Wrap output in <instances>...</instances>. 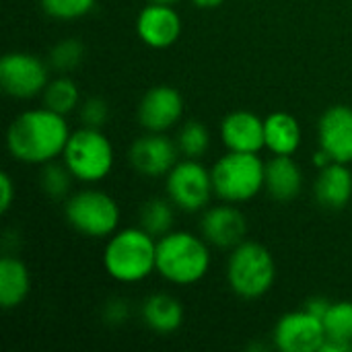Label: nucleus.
<instances>
[{"label": "nucleus", "instance_id": "obj_6", "mask_svg": "<svg viewBox=\"0 0 352 352\" xmlns=\"http://www.w3.org/2000/svg\"><path fill=\"white\" fill-rule=\"evenodd\" d=\"M62 161L78 184L93 186L109 177L116 165V151L101 128L80 126L72 130Z\"/></svg>", "mask_w": 352, "mask_h": 352}, {"label": "nucleus", "instance_id": "obj_33", "mask_svg": "<svg viewBox=\"0 0 352 352\" xmlns=\"http://www.w3.org/2000/svg\"><path fill=\"white\" fill-rule=\"evenodd\" d=\"M352 344L351 342H344V340H338V338H328L324 340L320 352H351Z\"/></svg>", "mask_w": 352, "mask_h": 352}, {"label": "nucleus", "instance_id": "obj_25", "mask_svg": "<svg viewBox=\"0 0 352 352\" xmlns=\"http://www.w3.org/2000/svg\"><path fill=\"white\" fill-rule=\"evenodd\" d=\"M72 182H76L72 177V173L68 171V167L64 165V161L56 159L50 161L45 165H41L39 171V188L41 192L52 198V200H66L72 194Z\"/></svg>", "mask_w": 352, "mask_h": 352}, {"label": "nucleus", "instance_id": "obj_30", "mask_svg": "<svg viewBox=\"0 0 352 352\" xmlns=\"http://www.w3.org/2000/svg\"><path fill=\"white\" fill-rule=\"evenodd\" d=\"M103 322L109 324V326H122L128 322L130 318V303L122 297H116V299H109L103 307Z\"/></svg>", "mask_w": 352, "mask_h": 352}, {"label": "nucleus", "instance_id": "obj_5", "mask_svg": "<svg viewBox=\"0 0 352 352\" xmlns=\"http://www.w3.org/2000/svg\"><path fill=\"white\" fill-rule=\"evenodd\" d=\"M274 280L276 264L266 245L245 239L231 250L227 260V285L239 299H262L272 291Z\"/></svg>", "mask_w": 352, "mask_h": 352}, {"label": "nucleus", "instance_id": "obj_23", "mask_svg": "<svg viewBox=\"0 0 352 352\" xmlns=\"http://www.w3.org/2000/svg\"><path fill=\"white\" fill-rule=\"evenodd\" d=\"M175 223V204L165 196V198H151L142 202L138 210V225L148 231L153 237H163L169 231H173Z\"/></svg>", "mask_w": 352, "mask_h": 352}, {"label": "nucleus", "instance_id": "obj_2", "mask_svg": "<svg viewBox=\"0 0 352 352\" xmlns=\"http://www.w3.org/2000/svg\"><path fill=\"white\" fill-rule=\"evenodd\" d=\"M103 270L120 285H136L157 272V237L140 225L118 229L103 248Z\"/></svg>", "mask_w": 352, "mask_h": 352}, {"label": "nucleus", "instance_id": "obj_22", "mask_svg": "<svg viewBox=\"0 0 352 352\" xmlns=\"http://www.w3.org/2000/svg\"><path fill=\"white\" fill-rule=\"evenodd\" d=\"M41 103L62 116H68L80 105V89L68 74H58L50 78L41 93Z\"/></svg>", "mask_w": 352, "mask_h": 352}, {"label": "nucleus", "instance_id": "obj_7", "mask_svg": "<svg viewBox=\"0 0 352 352\" xmlns=\"http://www.w3.org/2000/svg\"><path fill=\"white\" fill-rule=\"evenodd\" d=\"M66 223L82 237L107 239L120 229L122 210L113 196L97 188H82L64 200Z\"/></svg>", "mask_w": 352, "mask_h": 352}, {"label": "nucleus", "instance_id": "obj_17", "mask_svg": "<svg viewBox=\"0 0 352 352\" xmlns=\"http://www.w3.org/2000/svg\"><path fill=\"white\" fill-rule=\"evenodd\" d=\"M314 196L326 210H342L352 200V171L346 163L332 161L318 171Z\"/></svg>", "mask_w": 352, "mask_h": 352}, {"label": "nucleus", "instance_id": "obj_26", "mask_svg": "<svg viewBox=\"0 0 352 352\" xmlns=\"http://www.w3.org/2000/svg\"><path fill=\"white\" fill-rule=\"evenodd\" d=\"M85 60V45L76 37L60 39L47 54V64L52 70L60 74H68L70 70L78 68Z\"/></svg>", "mask_w": 352, "mask_h": 352}, {"label": "nucleus", "instance_id": "obj_36", "mask_svg": "<svg viewBox=\"0 0 352 352\" xmlns=\"http://www.w3.org/2000/svg\"><path fill=\"white\" fill-rule=\"evenodd\" d=\"M146 2H161V4H177L182 0H146Z\"/></svg>", "mask_w": 352, "mask_h": 352}, {"label": "nucleus", "instance_id": "obj_34", "mask_svg": "<svg viewBox=\"0 0 352 352\" xmlns=\"http://www.w3.org/2000/svg\"><path fill=\"white\" fill-rule=\"evenodd\" d=\"M311 163H314V167H316V169L320 171V169H324V167H328V165L332 163V157H330V155H328L326 151H322V148H320V151H318V153L314 155Z\"/></svg>", "mask_w": 352, "mask_h": 352}, {"label": "nucleus", "instance_id": "obj_28", "mask_svg": "<svg viewBox=\"0 0 352 352\" xmlns=\"http://www.w3.org/2000/svg\"><path fill=\"white\" fill-rule=\"evenodd\" d=\"M324 328L328 338H338L352 344V301H332Z\"/></svg>", "mask_w": 352, "mask_h": 352}, {"label": "nucleus", "instance_id": "obj_35", "mask_svg": "<svg viewBox=\"0 0 352 352\" xmlns=\"http://www.w3.org/2000/svg\"><path fill=\"white\" fill-rule=\"evenodd\" d=\"M196 8H200V10H214V8H219V6H223L227 0H190Z\"/></svg>", "mask_w": 352, "mask_h": 352}, {"label": "nucleus", "instance_id": "obj_32", "mask_svg": "<svg viewBox=\"0 0 352 352\" xmlns=\"http://www.w3.org/2000/svg\"><path fill=\"white\" fill-rule=\"evenodd\" d=\"M330 305H332V301L326 299V297H311V299H307L305 309L311 311L314 316H318L320 320H324L326 314H328V309H330Z\"/></svg>", "mask_w": 352, "mask_h": 352}, {"label": "nucleus", "instance_id": "obj_18", "mask_svg": "<svg viewBox=\"0 0 352 352\" xmlns=\"http://www.w3.org/2000/svg\"><path fill=\"white\" fill-rule=\"evenodd\" d=\"M303 169L291 155H272L266 161V194L276 202H291L303 192Z\"/></svg>", "mask_w": 352, "mask_h": 352}, {"label": "nucleus", "instance_id": "obj_1", "mask_svg": "<svg viewBox=\"0 0 352 352\" xmlns=\"http://www.w3.org/2000/svg\"><path fill=\"white\" fill-rule=\"evenodd\" d=\"M72 130L66 116L41 107L21 111L6 130V148L12 159L25 165H45L62 159Z\"/></svg>", "mask_w": 352, "mask_h": 352}, {"label": "nucleus", "instance_id": "obj_8", "mask_svg": "<svg viewBox=\"0 0 352 352\" xmlns=\"http://www.w3.org/2000/svg\"><path fill=\"white\" fill-rule=\"evenodd\" d=\"M165 194L184 212H202L214 196L212 173L200 159L182 157L165 175Z\"/></svg>", "mask_w": 352, "mask_h": 352}, {"label": "nucleus", "instance_id": "obj_12", "mask_svg": "<svg viewBox=\"0 0 352 352\" xmlns=\"http://www.w3.org/2000/svg\"><path fill=\"white\" fill-rule=\"evenodd\" d=\"M184 97L171 85L151 87L138 101V124L144 132H169L184 116Z\"/></svg>", "mask_w": 352, "mask_h": 352}, {"label": "nucleus", "instance_id": "obj_31", "mask_svg": "<svg viewBox=\"0 0 352 352\" xmlns=\"http://www.w3.org/2000/svg\"><path fill=\"white\" fill-rule=\"evenodd\" d=\"M14 198H16L14 182L6 171H2V175H0V212H8Z\"/></svg>", "mask_w": 352, "mask_h": 352}, {"label": "nucleus", "instance_id": "obj_16", "mask_svg": "<svg viewBox=\"0 0 352 352\" xmlns=\"http://www.w3.org/2000/svg\"><path fill=\"white\" fill-rule=\"evenodd\" d=\"M221 142L227 151L235 153H262L264 144V118L248 109L227 113L219 128Z\"/></svg>", "mask_w": 352, "mask_h": 352}, {"label": "nucleus", "instance_id": "obj_27", "mask_svg": "<svg viewBox=\"0 0 352 352\" xmlns=\"http://www.w3.org/2000/svg\"><path fill=\"white\" fill-rule=\"evenodd\" d=\"M97 0H39V6L45 16L62 23L85 19L95 10Z\"/></svg>", "mask_w": 352, "mask_h": 352}, {"label": "nucleus", "instance_id": "obj_19", "mask_svg": "<svg viewBox=\"0 0 352 352\" xmlns=\"http://www.w3.org/2000/svg\"><path fill=\"white\" fill-rule=\"evenodd\" d=\"M140 320L151 332L169 336L184 324V305L169 293H153L140 303Z\"/></svg>", "mask_w": 352, "mask_h": 352}, {"label": "nucleus", "instance_id": "obj_24", "mask_svg": "<svg viewBox=\"0 0 352 352\" xmlns=\"http://www.w3.org/2000/svg\"><path fill=\"white\" fill-rule=\"evenodd\" d=\"M175 144H177L182 157L202 159L210 151L212 136H210V130L206 128V124H202L198 120H188L177 128Z\"/></svg>", "mask_w": 352, "mask_h": 352}, {"label": "nucleus", "instance_id": "obj_9", "mask_svg": "<svg viewBox=\"0 0 352 352\" xmlns=\"http://www.w3.org/2000/svg\"><path fill=\"white\" fill-rule=\"evenodd\" d=\"M50 64L29 52H8L0 60V87L12 99L41 97L50 82Z\"/></svg>", "mask_w": 352, "mask_h": 352}, {"label": "nucleus", "instance_id": "obj_10", "mask_svg": "<svg viewBox=\"0 0 352 352\" xmlns=\"http://www.w3.org/2000/svg\"><path fill=\"white\" fill-rule=\"evenodd\" d=\"M324 340V320L305 307L280 316L272 330V344L280 352H320Z\"/></svg>", "mask_w": 352, "mask_h": 352}, {"label": "nucleus", "instance_id": "obj_13", "mask_svg": "<svg viewBox=\"0 0 352 352\" xmlns=\"http://www.w3.org/2000/svg\"><path fill=\"white\" fill-rule=\"evenodd\" d=\"M200 235L214 250L231 252L248 239V219L237 204H214L202 210Z\"/></svg>", "mask_w": 352, "mask_h": 352}, {"label": "nucleus", "instance_id": "obj_15", "mask_svg": "<svg viewBox=\"0 0 352 352\" xmlns=\"http://www.w3.org/2000/svg\"><path fill=\"white\" fill-rule=\"evenodd\" d=\"M318 144L326 151L332 161L352 163V107L332 105L318 122Z\"/></svg>", "mask_w": 352, "mask_h": 352}, {"label": "nucleus", "instance_id": "obj_21", "mask_svg": "<svg viewBox=\"0 0 352 352\" xmlns=\"http://www.w3.org/2000/svg\"><path fill=\"white\" fill-rule=\"evenodd\" d=\"M31 293V274L23 260L12 254L0 258V305L10 311L25 303Z\"/></svg>", "mask_w": 352, "mask_h": 352}, {"label": "nucleus", "instance_id": "obj_14", "mask_svg": "<svg viewBox=\"0 0 352 352\" xmlns=\"http://www.w3.org/2000/svg\"><path fill=\"white\" fill-rule=\"evenodd\" d=\"M182 31L184 21L173 4L146 2L136 16V35L151 50H167L175 45Z\"/></svg>", "mask_w": 352, "mask_h": 352}, {"label": "nucleus", "instance_id": "obj_4", "mask_svg": "<svg viewBox=\"0 0 352 352\" xmlns=\"http://www.w3.org/2000/svg\"><path fill=\"white\" fill-rule=\"evenodd\" d=\"M214 196L221 202L245 204L254 200L266 182V163L260 153L227 151L210 167Z\"/></svg>", "mask_w": 352, "mask_h": 352}, {"label": "nucleus", "instance_id": "obj_29", "mask_svg": "<svg viewBox=\"0 0 352 352\" xmlns=\"http://www.w3.org/2000/svg\"><path fill=\"white\" fill-rule=\"evenodd\" d=\"M76 111H78L82 126H89V128H103L109 120V105L101 97H89L80 101Z\"/></svg>", "mask_w": 352, "mask_h": 352}, {"label": "nucleus", "instance_id": "obj_20", "mask_svg": "<svg viewBox=\"0 0 352 352\" xmlns=\"http://www.w3.org/2000/svg\"><path fill=\"white\" fill-rule=\"evenodd\" d=\"M264 144L270 155H295L303 144V128L289 111H272L264 118Z\"/></svg>", "mask_w": 352, "mask_h": 352}, {"label": "nucleus", "instance_id": "obj_11", "mask_svg": "<svg viewBox=\"0 0 352 352\" xmlns=\"http://www.w3.org/2000/svg\"><path fill=\"white\" fill-rule=\"evenodd\" d=\"M179 148L175 138L167 136V132H144L138 136L128 148L130 167L142 177H165L173 165L179 161Z\"/></svg>", "mask_w": 352, "mask_h": 352}, {"label": "nucleus", "instance_id": "obj_3", "mask_svg": "<svg viewBox=\"0 0 352 352\" xmlns=\"http://www.w3.org/2000/svg\"><path fill=\"white\" fill-rule=\"evenodd\" d=\"M212 264L210 243L192 231H169L157 239V274L175 287L204 280Z\"/></svg>", "mask_w": 352, "mask_h": 352}]
</instances>
